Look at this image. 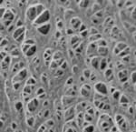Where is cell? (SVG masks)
<instances>
[{
  "mask_svg": "<svg viewBox=\"0 0 136 132\" xmlns=\"http://www.w3.org/2000/svg\"><path fill=\"white\" fill-rule=\"evenodd\" d=\"M75 32V31L74 30V29L72 28V27H70V28H68V27H67V28H66V33H67V35H70V36H74Z\"/></svg>",
  "mask_w": 136,
  "mask_h": 132,
  "instance_id": "f35d334b",
  "label": "cell"
},
{
  "mask_svg": "<svg viewBox=\"0 0 136 132\" xmlns=\"http://www.w3.org/2000/svg\"><path fill=\"white\" fill-rule=\"evenodd\" d=\"M97 49H98V45L97 43H90L87 46L86 48V55L90 57L91 58H94V54H97Z\"/></svg>",
  "mask_w": 136,
  "mask_h": 132,
  "instance_id": "ba28073f",
  "label": "cell"
},
{
  "mask_svg": "<svg viewBox=\"0 0 136 132\" xmlns=\"http://www.w3.org/2000/svg\"><path fill=\"white\" fill-rule=\"evenodd\" d=\"M14 18H15V14H14L10 9H8L4 13V15L2 17V21L10 22V23H12Z\"/></svg>",
  "mask_w": 136,
  "mask_h": 132,
  "instance_id": "9a60e30c",
  "label": "cell"
},
{
  "mask_svg": "<svg viewBox=\"0 0 136 132\" xmlns=\"http://www.w3.org/2000/svg\"><path fill=\"white\" fill-rule=\"evenodd\" d=\"M64 73H65V71L62 70L61 68H58V69H56V70H55L54 75H55V77H62L64 75Z\"/></svg>",
  "mask_w": 136,
  "mask_h": 132,
  "instance_id": "f1b7e54d",
  "label": "cell"
},
{
  "mask_svg": "<svg viewBox=\"0 0 136 132\" xmlns=\"http://www.w3.org/2000/svg\"><path fill=\"white\" fill-rule=\"evenodd\" d=\"M135 110H136V107H135Z\"/></svg>",
  "mask_w": 136,
  "mask_h": 132,
  "instance_id": "681fc988",
  "label": "cell"
},
{
  "mask_svg": "<svg viewBox=\"0 0 136 132\" xmlns=\"http://www.w3.org/2000/svg\"><path fill=\"white\" fill-rule=\"evenodd\" d=\"M104 77H105L106 80L111 81L112 79H113V69L108 67V68L104 72Z\"/></svg>",
  "mask_w": 136,
  "mask_h": 132,
  "instance_id": "ffe728a7",
  "label": "cell"
},
{
  "mask_svg": "<svg viewBox=\"0 0 136 132\" xmlns=\"http://www.w3.org/2000/svg\"><path fill=\"white\" fill-rule=\"evenodd\" d=\"M112 97H113V98L114 100H120V98H121V97H122L121 92L119 91V90H116V91L113 92V93L112 94Z\"/></svg>",
  "mask_w": 136,
  "mask_h": 132,
  "instance_id": "83f0119b",
  "label": "cell"
},
{
  "mask_svg": "<svg viewBox=\"0 0 136 132\" xmlns=\"http://www.w3.org/2000/svg\"><path fill=\"white\" fill-rule=\"evenodd\" d=\"M24 34H25V26H24V27H16L15 30L14 31V33H12V36H13V38L15 39V40H16L19 36H21L22 35H24Z\"/></svg>",
  "mask_w": 136,
  "mask_h": 132,
  "instance_id": "2e32d148",
  "label": "cell"
},
{
  "mask_svg": "<svg viewBox=\"0 0 136 132\" xmlns=\"http://www.w3.org/2000/svg\"><path fill=\"white\" fill-rule=\"evenodd\" d=\"M135 61H136V58H135Z\"/></svg>",
  "mask_w": 136,
  "mask_h": 132,
  "instance_id": "f907efd6",
  "label": "cell"
},
{
  "mask_svg": "<svg viewBox=\"0 0 136 132\" xmlns=\"http://www.w3.org/2000/svg\"><path fill=\"white\" fill-rule=\"evenodd\" d=\"M67 67H68V63H67V61L65 60V62H64L63 64H62L61 66H60V67L59 68H61L62 70H64V71H65L67 69Z\"/></svg>",
  "mask_w": 136,
  "mask_h": 132,
  "instance_id": "e575fe53",
  "label": "cell"
},
{
  "mask_svg": "<svg viewBox=\"0 0 136 132\" xmlns=\"http://www.w3.org/2000/svg\"><path fill=\"white\" fill-rule=\"evenodd\" d=\"M51 27H52L51 24L47 23V24H44V25L38 26L37 29V31H38V33H40L41 35L46 36V35H48V33L50 32V30H51Z\"/></svg>",
  "mask_w": 136,
  "mask_h": 132,
  "instance_id": "30bf717a",
  "label": "cell"
},
{
  "mask_svg": "<svg viewBox=\"0 0 136 132\" xmlns=\"http://www.w3.org/2000/svg\"><path fill=\"white\" fill-rule=\"evenodd\" d=\"M50 18H51V15H50V11L48 9H46L43 13H41L40 15L37 17V19L34 21V24L35 26H41L44 25V24L49 23Z\"/></svg>",
  "mask_w": 136,
  "mask_h": 132,
  "instance_id": "3957f363",
  "label": "cell"
},
{
  "mask_svg": "<svg viewBox=\"0 0 136 132\" xmlns=\"http://www.w3.org/2000/svg\"><path fill=\"white\" fill-rule=\"evenodd\" d=\"M109 53V49L107 46H98L97 49V55L102 58H105Z\"/></svg>",
  "mask_w": 136,
  "mask_h": 132,
  "instance_id": "e0dca14e",
  "label": "cell"
},
{
  "mask_svg": "<svg viewBox=\"0 0 136 132\" xmlns=\"http://www.w3.org/2000/svg\"><path fill=\"white\" fill-rule=\"evenodd\" d=\"M97 45L98 46H107V42H106L105 39L102 38L101 40H99L97 42Z\"/></svg>",
  "mask_w": 136,
  "mask_h": 132,
  "instance_id": "1f68e13d",
  "label": "cell"
},
{
  "mask_svg": "<svg viewBox=\"0 0 136 132\" xmlns=\"http://www.w3.org/2000/svg\"><path fill=\"white\" fill-rule=\"evenodd\" d=\"M130 75H129V71L126 68L123 69V70H120L117 72V77H118L119 81L122 83H124L128 80Z\"/></svg>",
  "mask_w": 136,
  "mask_h": 132,
  "instance_id": "9c48e42d",
  "label": "cell"
},
{
  "mask_svg": "<svg viewBox=\"0 0 136 132\" xmlns=\"http://www.w3.org/2000/svg\"><path fill=\"white\" fill-rule=\"evenodd\" d=\"M127 48H128V46H127L126 43L118 42L116 45H115L114 48H113V54L116 56H119V54L121 53V52H123L124 49H126Z\"/></svg>",
  "mask_w": 136,
  "mask_h": 132,
  "instance_id": "4fadbf2b",
  "label": "cell"
},
{
  "mask_svg": "<svg viewBox=\"0 0 136 132\" xmlns=\"http://www.w3.org/2000/svg\"><path fill=\"white\" fill-rule=\"evenodd\" d=\"M91 92H92V87L90 86L89 84L85 83L80 88V93L83 97H89L91 95Z\"/></svg>",
  "mask_w": 136,
  "mask_h": 132,
  "instance_id": "5bb4252c",
  "label": "cell"
},
{
  "mask_svg": "<svg viewBox=\"0 0 136 132\" xmlns=\"http://www.w3.org/2000/svg\"><path fill=\"white\" fill-rule=\"evenodd\" d=\"M83 76L85 77V79H90L91 76H92V72L89 68H85L83 71Z\"/></svg>",
  "mask_w": 136,
  "mask_h": 132,
  "instance_id": "d4e9b609",
  "label": "cell"
},
{
  "mask_svg": "<svg viewBox=\"0 0 136 132\" xmlns=\"http://www.w3.org/2000/svg\"><path fill=\"white\" fill-rule=\"evenodd\" d=\"M130 58H131L130 55L127 56V57H124V58H123V59H122V62H123V63H130L131 62Z\"/></svg>",
  "mask_w": 136,
  "mask_h": 132,
  "instance_id": "74e56055",
  "label": "cell"
},
{
  "mask_svg": "<svg viewBox=\"0 0 136 132\" xmlns=\"http://www.w3.org/2000/svg\"><path fill=\"white\" fill-rule=\"evenodd\" d=\"M132 132H136V130H134V131H132Z\"/></svg>",
  "mask_w": 136,
  "mask_h": 132,
  "instance_id": "c3c4849f",
  "label": "cell"
},
{
  "mask_svg": "<svg viewBox=\"0 0 136 132\" xmlns=\"http://www.w3.org/2000/svg\"><path fill=\"white\" fill-rule=\"evenodd\" d=\"M74 101H75V97L67 96V95H65V96H64L63 98H62V99H61L62 103L61 104L64 106V107L68 108V107H70L71 104L74 103Z\"/></svg>",
  "mask_w": 136,
  "mask_h": 132,
  "instance_id": "8fae6325",
  "label": "cell"
},
{
  "mask_svg": "<svg viewBox=\"0 0 136 132\" xmlns=\"http://www.w3.org/2000/svg\"><path fill=\"white\" fill-rule=\"evenodd\" d=\"M88 5H89L88 1H80V2L78 3V6H80L81 8H86L87 6H88Z\"/></svg>",
  "mask_w": 136,
  "mask_h": 132,
  "instance_id": "4dcf8cb0",
  "label": "cell"
},
{
  "mask_svg": "<svg viewBox=\"0 0 136 132\" xmlns=\"http://www.w3.org/2000/svg\"><path fill=\"white\" fill-rule=\"evenodd\" d=\"M135 36V37H133V38H135V41H136V36Z\"/></svg>",
  "mask_w": 136,
  "mask_h": 132,
  "instance_id": "7dc6e473",
  "label": "cell"
},
{
  "mask_svg": "<svg viewBox=\"0 0 136 132\" xmlns=\"http://www.w3.org/2000/svg\"><path fill=\"white\" fill-rule=\"evenodd\" d=\"M130 79H131V81L133 83V85L136 84V71H132V72L131 73Z\"/></svg>",
  "mask_w": 136,
  "mask_h": 132,
  "instance_id": "f546056e",
  "label": "cell"
},
{
  "mask_svg": "<svg viewBox=\"0 0 136 132\" xmlns=\"http://www.w3.org/2000/svg\"><path fill=\"white\" fill-rule=\"evenodd\" d=\"M101 58L100 57H94L90 59V65L92 66L94 68L99 69L100 67V62H101Z\"/></svg>",
  "mask_w": 136,
  "mask_h": 132,
  "instance_id": "ac0fdd59",
  "label": "cell"
},
{
  "mask_svg": "<svg viewBox=\"0 0 136 132\" xmlns=\"http://www.w3.org/2000/svg\"><path fill=\"white\" fill-rule=\"evenodd\" d=\"M37 45H33L32 46H31L30 48L28 49V51L26 52V53L25 54L26 57H32V56H34L35 54V52H37Z\"/></svg>",
  "mask_w": 136,
  "mask_h": 132,
  "instance_id": "44dd1931",
  "label": "cell"
},
{
  "mask_svg": "<svg viewBox=\"0 0 136 132\" xmlns=\"http://www.w3.org/2000/svg\"><path fill=\"white\" fill-rule=\"evenodd\" d=\"M89 33H90L91 36H93V35L99 34V33H98V30L96 28H94V27H91L90 30H89Z\"/></svg>",
  "mask_w": 136,
  "mask_h": 132,
  "instance_id": "8d00e7d4",
  "label": "cell"
},
{
  "mask_svg": "<svg viewBox=\"0 0 136 132\" xmlns=\"http://www.w3.org/2000/svg\"><path fill=\"white\" fill-rule=\"evenodd\" d=\"M83 131H84V132H94V127L93 126L92 124L84 125Z\"/></svg>",
  "mask_w": 136,
  "mask_h": 132,
  "instance_id": "603a6c76",
  "label": "cell"
},
{
  "mask_svg": "<svg viewBox=\"0 0 136 132\" xmlns=\"http://www.w3.org/2000/svg\"><path fill=\"white\" fill-rule=\"evenodd\" d=\"M94 90H95L96 94H100L103 96H107L109 93V88L106 86L105 83L104 82H96L94 84Z\"/></svg>",
  "mask_w": 136,
  "mask_h": 132,
  "instance_id": "277c9868",
  "label": "cell"
},
{
  "mask_svg": "<svg viewBox=\"0 0 136 132\" xmlns=\"http://www.w3.org/2000/svg\"><path fill=\"white\" fill-rule=\"evenodd\" d=\"M6 43H8V40H6V38H4V40L2 39V41H1V46H6L5 44H6Z\"/></svg>",
  "mask_w": 136,
  "mask_h": 132,
  "instance_id": "ee69618b",
  "label": "cell"
},
{
  "mask_svg": "<svg viewBox=\"0 0 136 132\" xmlns=\"http://www.w3.org/2000/svg\"><path fill=\"white\" fill-rule=\"evenodd\" d=\"M21 87V83L20 82H16V83H13V88H15V90H18Z\"/></svg>",
  "mask_w": 136,
  "mask_h": 132,
  "instance_id": "60d3db41",
  "label": "cell"
},
{
  "mask_svg": "<svg viewBox=\"0 0 136 132\" xmlns=\"http://www.w3.org/2000/svg\"><path fill=\"white\" fill-rule=\"evenodd\" d=\"M46 77V75H42V77H41V79H42V81L43 82H46L47 81V77Z\"/></svg>",
  "mask_w": 136,
  "mask_h": 132,
  "instance_id": "f6af8a7d",
  "label": "cell"
},
{
  "mask_svg": "<svg viewBox=\"0 0 136 132\" xmlns=\"http://www.w3.org/2000/svg\"><path fill=\"white\" fill-rule=\"evenodd\" d=\"M130 53H131V48L128 46L126 49H124L123 52H121V53L119 54L118 57H120V58H124V57H127V56H129V55H130Z\"/></svg>",
  "mask_w": 136,
  "mask_h": 132,
  "instance_id": "cb8c5ba5",
  "label": "cell"
},
{
  "mask_svg": "<svg viewBox=\"0 0 136 132\" xmlns=\"http://www.w3.org/2000/svg\"><path fill=\"white\" fill-rule=\"evenodd\" d=\"M61 58H63V54H62V52L60 51L55 52L54 55H53V60H58V59H61Z\"/></svg>",
  "mask_w": 136,
  "mask_h": 132,
  "instance_id": "4316f807",
  "label": "cell"
},
{
  "mask_svg": "<svg viewBox=\"0 0 136 132\" xmlns=\"http://www.w3.org/2000/svg\"><path fill=\"white\" fill-rule=\"evenodd\" d=\"M46 92H44V89L43 88H38L37 89V92H35V95H37V97L41 96V95H43V94H44Z\"/></svg>",
  "mask_w": 136,
  "mask_h": 132,
  "instance_id": "d6a6232c",
  "label": "cell"
},
{
  "mask_svg": "<svg viewBox=\"0 0 136 132\" xmlns=\"http://www.w3.org/2000/svg\"><path fill=\"white\" fill-rule=\"evenodd\" d=\"M75 107H68L67 109H65L64 117H65V121H70V120H72L74 118H75Z\"/></svg>",
  "mask_w": 136,
  "mask_h": 132,
  "instance_id": "7c38bea8",
  "label": "cell"
},
{
  "mask_svg": "<svg viewBox=\"0 0 136 132\" xmlns=\"http://www.w3.org/2000/svg\"><path fill=\"white\" fill-rule=\"evenodd\" d=\"M134 89L136 90V84H134Z\"/></svg>",
  "mask_w": 136,
  "mask_h": 132,
  "instance_id": "bcb514c9",
  "label": "cell"
},
{
  "mask_svg": "<svg viewBox=\"0 0 136 132\" xmlns=\"http://www.w3.org/2000/svg\"><path fill=\"white\" fill-rule=\"evenodd\" d=\"M109 67V65H108V61L106 58H101V62H100V67H99V70L100 71H104Z\"/></svg>",
  "mask_w": 136,
  "mask_h": 132,
  "instance_id": "d6986e66",
  "label": "cell"
},
{
  "mask_svg": "<svg viewBox=\"0 0 136 132\" xmlns=\"http://www.w3.org/2000/svg\"><path fill=\"white\" fill-rule=\"evenodd\" d=\"M46 9V8L42 4L33 5V6H30L26 9V11H25V17L29 21H32L34 23V21L37 19V17L41 13H43Z\"/></svg>",
  "mask_w": 136,
  "mask_h": 132,
  "instance_id": "6da1fadb",
  "label": "cell"
},
{
  "mask_svg": "<svg viewBox=\"0 0 136 132\" xmlns=\"http://www.w3.org/2000/svg\"><path fill=\"white\" fill-rule=\"evenodd\" d=\"M131 15H132V18L136 20V7L133 8V10H132V14H131Z\"/></svg>",
  "mask_w": 136,
  "mask_h": 132,
  "instance_id": "7bdbcfd3",
  "label": "cell"
},
{
  "mask_svg": "<svg viewBox=\"0 0 136 132\" xmlns=\"http://www.w3.org/2000/svg\"><path fill=\"white\" fill-rule=\"evenodd\" d=\"M83 25V22L82 20L79 18L78 17H73L70 19V27L74 29V30H78L80 29V27H82Z\"/></svg>",
  "mask_w": 136,
  "mask_h": 132,
  "instance_id": "52a82bcc",
  "label": "cell"
},
{
  "mask_svg": "<svg viewBox=\"0 0 136 132\" xmlns=\"http://www.w3.org/2000/svg\"><path fill=\"white\" fill-rule=\"evenodd\" d=\"M27 75H28L27 70L25 68H24L22 70H20L19 72H17L16 74H15V76L12 77V81H13V83H16V82L22 83L27 77Z\"/></svg>",
  "mask_w": 136,
  "mask_h": 132,
  "instance_id": "8992f818",
  "label": "cell"
},
{
  "mask_svg": "<svg viewBox=\"0 0 136 132\" xmlns=\"http://www.w3.org/2000/svg\"><path fill=\"white\" fill-rule=\"evenodd\" d=\"M94 17H97L98 19H102V18L104 17V11H103V10H100V11L96 12L95 15H94Z\"/></svg>",
  "mask_w": 136,
  "mask_h": 132,
  "instance_id": "836d02e7",
  "label": "cell"
},
{
  "mask_svg": "<svg viewBox=\"0 0 136 132\" xmlns=\"http://www.w3.org/2000/svg\"><path fill=\"white\" fill-rule=\"evenodd\" d=\"M119 102H120V104H121L122 106H125V107H127V106L129 105V100L128 98H127V97L125 96V95H122L121 98H120V100H119Z\"/></svg>",
  "mask_w": 136,
  "mask_h": 132,
  "instance_id": "7402d4cb",
  "label": "cell"
},
{
  "mask_svg": "<svg viewBox=\"0 0 136 132\" xmlns=\"http://www.w3.org/2000/svg\"><path fill=\"white\" fill-rule=\"evenodd\" d=\"M37 84V80H35V77H30L26 81H25V85H28V86H35Z\"/></svg>",
  "mask_w": 136,
  "mask_h": 132,
  "instance_id": "484cf974",
  "label": "cell"
},
{
  "mask_svg": "<svg viewBox=\"0 0 136 132\" xmlns=\"http://www.w3.org/2000/svg\"><path fill=\"white\" fill-rule=\"evenodd\" d=\"M15 27H16V26H15V25H14V24H11V25H10L9 27H7V31H8V32H11V31H12V32L14 33V31L15 30Z\"/></svg>",
  "mask_w": 136,
  "mask_h": 132,
  "instance_id": "ab89813d",
  "label": "cell"
},
{
  "mask_svg": "<svg viewBox=\"0 0 136 132\" xmlns=\"http://www.w3.org/2000/svg\"><path fill=\"white\" fill-rule=\"evenodd\" d=\"M90 34L89 33V30H85V31H84V32H82V33H80V36H81V37H87V36Z\"/></svg>",
  "mask_w": 136,
  "mask_h": 132,
  "instance_id": "b9f144b4",
  "label": "cell"
},
{
  "mask_svg": "<svg viewBox=\"0 0 136 132\" xmlns=\"http://www.w3.org/2000/svg\"><path fill=\"white\" fill-rule=\"evenodd\" d=\"M74 84V79L72 77H68V79H67L66 81V86H69V87H72Z\"/></svg>",
  "mask_w": 136,
  "mask_h": 132,
  "instance_id": "d590c367",
  "label": "cell"
},
{
  "mask_svg": "<svg viewBox=\"0 0 136 132\" xmlns=\"http://www.w3.org/2000/svg\"><path fill=\"white\" fill-rule=\"evenodd\" d=\"M39 106H40V102L37 98H33L29 100V102L26 105V108L28 110V112L34 113L35 111H37L38 109Z\"/></svg>",
  "mask_w": 136,
  "mask_h": 132,
  "instance_id": "5b68a950",
  "label": "cell"
},
{
  "mask_svg": "<svg viewBox=\"0 0 136 132\" xmlns=\"http://www.w3.org/2000/svg\"><path fill=\"white\" fill-rule=\"evenodd\" d=\"M98 124H99L100 129L103 132H109L113 128V119L107 114H103L98 119Z\"/></svg>",
  "mask_w": 136,
  "mask_h": 132,
  "instance_id": "7a4b0ae2",
  "label": "cell"
}]
</instances>
